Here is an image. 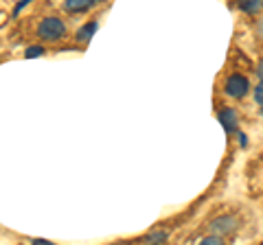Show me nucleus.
Here are the masks:
<instances>
[{"label":"nucleus","instance_id":"nucleus-1","mask_svg":"<svg viewBox=\"0 0 263 245\" xmlns=\"http://www.w3.org/2000/svg\"><path fill=\"white\" fill-rule=\"evenodd\" d=\"M37 35L55 42V39H60V37L66 35V24L60 18H55V15H51V18H44L42 22L37 24Z\"/></svg>","mask_w":263,"mask_h":245},{"label":"nucleus","instance_id":"nucleus-2","mask_svg":"<svg viewBox=\"0 0 263 245\" xmlns=\"http://www.w3.org/2000/svg\"><path fill=\"white\" fill-rule=\"evenodd\" d=\"M224 90H226V94H228V96L241 99V96L248 94V90H250V81L246 79L243 75H239V72H235V75H230V77L226 79Z\"/></svg>","mask_w":263,"mask_h":245},{"label":"nucleus","instance_id":"nucleus-3","mask_svg":"<svg viewBox=\"0 0 263 245\" xmlns=\"http://www.w3.org/2000/svg\"><path fill=\"white\" fill-rule=\"evenodd\" d=\"M237 226H239V221H237V217L233 215H221L217 219H213L209 230L215 232V236H221V234H233L237 230Z\"/></svg>","mask_w":263,"mask_h":245},{"label":"nucleus","instance_id":"nucleus-4","mask_svg":"<svg viewBox=\"0 0 263 245\" xmlns=\"http://www.w3.org/2000/svg\"><path fill=\"white\" fill-rule=\"evenodd\" d=\"M219 122L224 125L226 132H235L237 125H239V116H237V110L224 108V110L219 112Z\"/></svg>","mask_w":263,"mask_h":245},{"label":"nucleus","instance_id":"nucleus-5","mask_svg":"<svg viewBox=\"0 0 263 245\" xmlns=\"http://www.w3.org/2000/svg\"><path fill=\"white\" fill-rule=\"evenodd\" d=\"M97 5V0H66L64 7L68 11H86V9H92V7Z\"/></svg>","mask_w":263,"mask_h":245},{"label":"nucleus","instance_id":"nucleus-6","mask_svg":"<svg viewBox=\"0 0 263 245\" xmlns=\"http://www.w3.org/2000/svg\"><path fill=\"white\" fill-rule=\"evenodd\" d=\"M95 31H97V22H88V24H84V27L77 31V39H81V42H88V39L95 35Z\"/></svg>","mask_w":263,"mask_h":245},{"label":"nucleus","instance_id":"nucleus-7","mask_svg":"<svg viewBox=\"0 0 263 245\" xmlns=\"http://www.w3.org/2000/svg\"><path fill=\"white\" fill-rule=\"evenodd\" d=\"M167 239H169L167 230H156L154 234L147 236V243H149V245H162V243L167 241Z\"/></svg>","mask_w":263,"mask_h":245},{"label":"nucleus","instance_id":"nucleus-8","mask_svg":"<svg viewBox=\"0 0 263 245\" xmlns=\"http://www.w3.org/2000/svg\"><path fill=\"white\" fill-rule=\"evenodd\" d=\"M241 9L254 13V11H259V9H261V3H259V0H246V3H241Z\"/></svg>","mask_w":263,"mask_h":245},{"label":"nucleus","instance_id":"nucleus-9","mask_svg":"<svg viewBox=\"0 0 263 245\" xmlns=\"http://www.w3.org/2000/svg\"><path fill=\"white\" fill-rule=\"evenodd\" d=\"M200 245H226V243H224V239H221V236L211 234V236H206V239H202Z\"/></svg>","mask_w":263,"mask_h":245},{"label":"nucleus","instance_id":"nucleus-10","mask_svg":"<svg viewBox=\"0 0 263 245\" xmlns=\"http://www.w3.org/2000/svg\"><path fill=\"white\" fill-rule=\"evenodd\" d=\"M40 55H44V48L42 46H31V48H27V57H29V59H33V57H40Z\"/></svg>","mask_w":263,"mask_h":245},{"label":"nucleus","instance_id":"nucleus-11","mask_svg":"<svg viewBox=\"0 0 263 245\" xmlns=\"http://www.w3.org/2000/svg\"><path fill=\"white\" fill-rule=\"evenodd\" d=\"M261 90H263V86L257 84V88H254V101H257V105L263 103V92H261Z\"/></svg>","mask_w":263,"mask_h":245},{"label":"nucleus","instance_id":"nucleus-12","mask_svg":"<svg viewBox=\"0 0 263 245\" xmlns=\"http://www.w3.org/2000/svg\"><path fill=\"white\" fill-rule=\"evenodd\" d=\"M33 245H55V243L46 241V239H33Z\"/></svg>","mask_w":263,"mask_h":245},{"label":"nucleus","instance_id":"nucleus-13","mask_svg":"<svg viewBox=\"0 0 263 245\" xmlns=\"http://www.w3.org/2000/svg\"><path fill=\"white\" fill-rule=\"evenodd\" d=\"M24 7H27V0H22V3H20L18 7H15V11H20V9H24Z\"/></svg>","mask_w":263,"mask_h":245}]
</instances>
